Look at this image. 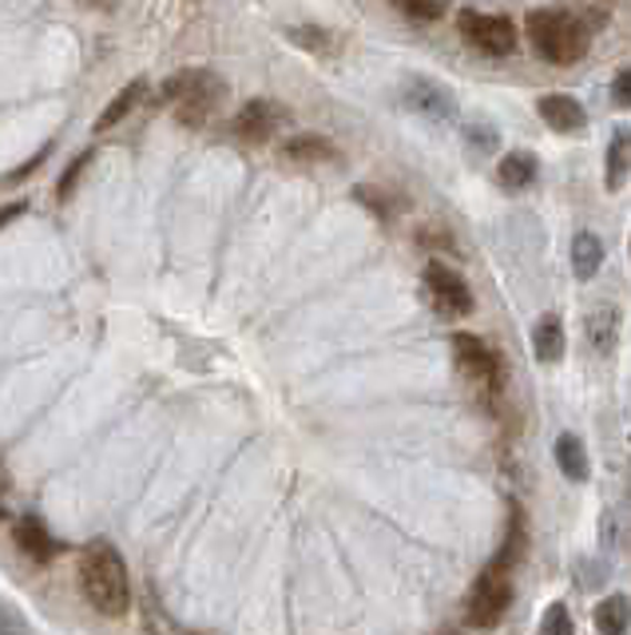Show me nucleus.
<instances>
[{
	"mask_svg": "<svg viewBox=\"0 0 631 635\" xmlns=\"http://www.w3.org/2000/svg\"><path fill=\"white\" fill-rule=\"evenodd\" d=\"M80 592L100 616L115 619L132 607V584H128V564L115 552L112 541H92L80 552Z\"/></svg>",
	"mask_w": 631,
	"mask_h": 635,
	"instance_id": "1",
	"label": "nucleus"
},
{
	"mask_svg": "<svg viewBox=\"0 0 631 635\" xmlns=\"http://www.w3.org/2000/svg\"><path fill=\"white\" fill-rule=\"evenodd\" d=\"M528 44L537 48V57H545L548 64H576L588 57L592 48V29L580 12L564 9H537L525 20Z\"/></svg>",
	"mask_w": 631,
	"mask_h": 635,
	"instance_id": "2",
	"label": "nucleus"
},
{
	"mask_svg": "<svg viewBox=\"0 0 631 635\" xmlns=\"http://www.w3.org/2000/svg\"><path fill=\"white\" fill-rule=\"evenodd\" d=\"M226 95V84L207 72V68H195V72H183V76H171L167 84L160 88V100L151 104H171L175 107V120L183 127H207L211 115L218 112Z\"/></svg>",
	"mask_w": 631,
	"mask_h": 635,
	"instance_id": "3",
	"label": "nucleus"
},
{
	"mask_svg": "<svg viewBox=\"0 0 631 635\" xmlns=\"http://www.w3.org/2000/svg\"><path fill=\"white\" fill-rule=\"evenodd\" d=\"M512 604V569L505 560L492 556L489 569H481V576L472 580L469 600H465V619L469 627H497L505 619Z\"/></svg>",
	"mask_w": 631,
	"mask_h": 635,
	"instance_id": "4",
	"label": "nucleus"
},
{
	"mask_svg": "<svg viewBox=\"0 0 631 635\" xmlns=\"http://www.w3.org/2000/svg\"><path fill=\"white\" fill-rule=\"evenodd\" d=\"M457 29H461L465 44L485 52V57H509V52H517V24L509 17L465 9L457 17Z\"/></svg>",
	"mask_w": 631,
	"mask_h": 635,
	"instance_id": "5",
	"label": "nucleus"
},
{
	"mask_svg": "<svg viewBox=\"0 0 631 635\" xmlns=\"http://www.w3.org/2000/svg\"><path fill=\"white\" fill-rule=\"evenodd\" d=\"M425 290H429V303L445 314V318H469L472 314V290L452 266L445 263H425Z\"/></svg>",
	"mask_w": 631,
	"mask_h": 635,
	"instance_id": "6",
	"label": "nucleus"
},
{
	"mask_svg": "<svg viewBox=\"0 0 631 635\" xmlns=\"http://www.w3.org/2000/svg\"><path fill=\"white\" fill-rule=\"evenodd\" d=\"M452 354H457V366H461L465 378H472L489 393H500L505 370H500V358L492 354L489 341H481L477 334H452Z\"/></svg>",
	"mask_w": 631,
	"mask_h": 635,
	"instance_id": "7",
	"label": "nucleus"
},
{
	"mask_svg": "<svg viewBox=\"0 0 631 635\" xmlns=\"http://www.w3.org/2000/svg\"><path fill=\"white\" fill-rule=\"evenodd\" d=\"M286 124H291V112H286L283 104H274V100H251V104L231 120V132L243 143H266L274 132H283Z\"/></svg>",
	"mask_w": 631,
	"mask_h": 635,
	"instance_id": "8",
	"label": "nucleus"
},
{
	"mask_svg": "<svg viewBox=\"0 0 631 635\" xmlns=\"http://www.w3.org/2000/svg\"><path fill=\"white\" fill-rule=\"evenodd\" d=\"M537 115L560 135H584L588 132L584 104H580L576 95H568V92H545L537 100Z\"/></svg>",
	"mask_w": 631,
	"mask_h": 635,
	"instance_id": "9",
	"label": "nucleus"
},
{
	"mask_svg": "<svg viewBox=\"0 0 631 635\" xmlns=\"http://www.w3.org/2000/svg\"><path fill=\"white\" fill-rule=\"evenodd\" d=\"M406 104L414 107V112L434 115V120H449V115L457 112V100H452L449 88L434 84V80H425V76L406 80Z\"/></svg>",
	"mask_w": 631,
	"mask_h": 635,
	"instance_id": "10",
	"label": "nucleus"
},
{
	"mask_svg": "<svg viewBox=\"0 0 631 635\" xmlns=\"http://www.w3.org/2000/svg\"><path fill=\"white\" fill-rule=\"evenodd\" d=\"M631 180V127L620 124L608 140V155H603V187L620 191Z\"/></svg>",
	"mask_w": 631,
	"mask_h": 635,
	"instance_id": "11",
	"label": "nucleus"
},
{
	"mask_svg": "<svg viewBox=\"0 0 631 635\" xmlns=\"http://www.w3.org/2000/svg\"><path fill=\"white\" fill-rule=\"evenodd\" d=\"M17 549L29 560H37V564H52L60 552V541L37 521V516H24V521H17Z\"/></svg>",
	"mask_w": 631,
	"mask_h": 635,
	"instance_id": "12",
	"label": "nucleus"
},
{
	"mask_svg": "<svg viewBox=\"0 0 631 635\" xmlns=\"http://www.w3.org/2000/svg\"><path fill=\"white\" fill-rule=\"evenodd\" d=\"M338 155L342 152L326 135H314V132H302L283 143V160L291 163H326V160H338Z\"/></svg>",
	"mask_w": 631,
	"mask_h": 635,
	"instance_id": "13",
	"label": "nucleus"
},
{
	"mask_svg": "<svg viewBox=\"0 0 631 635\" xmlns=\"http://www.w3.org/2000/svg\"><path fill=\"white\" fill-rule=\"evenodd\" d=\"M557 465H560V473H564L568 481H576V484H584L588 477H592L584 441H580V437H572V433L557 437Z\"/></svg>",
	"mask_w": 631,
	"mask_h": 635,
	"instance_id": "14",
	"label": "nucleus"
},
{
	"mask_svg": "<svg viewBox=\"0 0 631 635\" xmlns=\"http://www.w3.org/2000/svg\"><path fill=\"white\" fill-rule=\"evenodd\" d=\"M532 354H537V361L564 358V326H560L557 314H545V318L532 326Z\"/></svg>",
	"mask_w": 631,
	"mask_h": 635,
	"instance_id": "15",
	"label": "nucleus"
},
{
	"mask_svg": "<svg viewBox=\"0 0 631 635\" xmlns=\"http://www.w3.org/2000/svg\"><path fill=\"white\" fill-rule=\"evenodd\" d=\"M537 171H540V163L532 152H509L497 163V180L505 183V187L520 191V187H532V183H537Z\"/></svg>",
	"mask_w": 631,
	"mask_h": 635,
	"instance_id": "16",
	"label": "nucleus"
},
{
	"mask_svg": "<svg viewBox=\"0 0 631 635\" xmlns=\"http://www.w3.org/2000/svg\"><path fill=\"white\" fill-rule=\"evenodd\" d=\"M143 95H147V80H132V84H128V88H120V92L112 95V104L104 107V115H100V124H95V132H112V127L120 124L123 115H128L135 104H140Z\"/></svg>",
	"mask_w": 631,
	"mask_h": 635,
	"instance_id": "17",
	"label": "nucleus"
},
{
	"mask_svg": "<svg viewBox=\"0 0 631 635\" xmlns=\"http://www.w3.org/2000/svg\"><path fill=\"white\" fill-rule=\"evenodd\" d=\"M596 632L603 635H623L631 627V600L628 596H608L596 604Z\"/></svg>",
	"mask_w": 631,
	"mask_h": 635,
	"instance_id": "18",
	"label": "nucleus"
},
{
	"mask_svg": "<svg viewBox=\"0 0 631 635\" xmlns=\"http://www.w3.org/2000/svg\"><path fill=\"white\" fill-rule=\"evenodd\" d=\"M603 263V247L600 238L588 235V231H580V235L572 238V270L580 283H588V278H596V270H600Z\"/></svg>",
	"mask_w": 631,
	"mask_h": 635,
	"instance_id": "19",
	"label": "nucleus"
},
{
	"mask_svg": "<svg viewBox=\"0 0 631 635\" xmlns=\"http://www.w3.org/2000/svg\"><path fill=\"white\" fill-rule=\"evenodd\" d=\"M615 322H620V314L615 310H596L592 322H588V330H592V346L600 354H612L615 346Z\"/></svg>",
	"mask_w": 631,
	"mask_h": 635,
	"instance_id": "20",
	"label": "nucleus"
},
{
	"mask_svg": "<svg viewBox=\"0 0 631 635\" xmlns=\"http://www.w3.org/2000/svg\"><path fill=\"white\" fill-rule=\"evenodd\" d=\"M394 4L406 12L409 20H421V24L445 17V0H394Z\"/></svg>",
	"mask_w": 631,
	"mask_h": 635,
	"instance_id": "21",
	"label": "nucleus"
},
{
	"mask_svg": "<svg viewBox=\"0 0 631 635\" xmlns=\"http://www.w3.org/2000/svg\"><path fill=\"white\" fill-rule=\"evenodd\" d=\"M88 163H92V152H80L72 163H68V171L60 175V183H57V199H60V203L72 199V191H75V183H80V175H84Z\"/></svg>",
	"mask_w": 631,
	"mask_h": 635,
	"instance_id": "22",
	"label": "nucleus"
},
{
	"mask_svg": "<svg viewBox=\"0 0 631 635\" xmlns=\"http://www.w3.org/2000/svg\"><path fill=\"white\" fill-rule=\"evenodd\" d=\"M540 632L545 635H572V616H568L564 604H552L540 619Z\"/></svg>",
	"mask_w": 631,
	"mask_h": 635,
	"instance_id": "23",
	"label": "nucleus"
},
{
	"mask_svg": "<svg viewBox=\"0 0 631 635\" xmlns=\"http://www.w3.org/2000/svg\"><path fill=\"white\" fill-rule=\"evenodd\" d=\"M286 37H291L294 44L311 48V52H330V48H334L330 32H322V29H291Z\"/></svg>",
	"mask_w": 631,
	"mask_h": 635,
	"instance_id": "24",
	"label": "nucleus"
},
{
	"mask_svg": "<svg viewBox=\"0 0 631 635\" xmlns=\"http://www.w3.org/2000/svg\"><path fill=\"white\" fill-rule=\"evenodd\" d=\"M377 195H381V191H374V187H354V199L366 203V207L374 211L377 218H389V215H394V203H389V199H377Z\"/></svg>",
	"mask_w": 631,
	"mask_h": 635,
	"instance_id": "25",
	"label": "nucleus"
},
{
	"mask_svg": "<svg viewBox=\"0 0 631 635\" xmlns=\"http://www.w3.org/2000/svg\"><path fill=\"white\" fill-rule=\"evenodd\" d=\"M612 100H615L620 107H631V68L615 72V80H612Z\"/></svg>",
	"mask_w": 631,
	"mask_h": 635,
	"instance_id": "26",
	"label": "nucleus"
},
{
	"mask_svg": "<svg viewBox=\"0 0 631 635\" xmlns=\"http://www.w3.org/2000/svg\"><path fill=\"white\" fill-rule=\"evenodd\" d=\"M469 143H472V152H477V147L492 152V147H497V135H492L489 127H469Z\"/></svg>",
	"mask_w": 631,
	"mask_h": 635,
	"instance_id": "27",
	"label": "nucleus"
},
{
	"mask_svg": "<svg viewBox=\"0 0 631 635\" xmlns=\"http://www.w3.org/2000/svg\"><path fill=\"white\" fill-rule=\"evenodd\" d=\"M24 211H29L24 203H9V207H0V227H4V223H12V218H20Z\"/></svg>",
	"mask_w": 631,
	"mask_h": 635,
	"instance_id": "28",
	"label": "nucleus"
},
{
	"mask_svg": "<svg viewBox=\"0 0 631 635\" xmlns=\"http://www.w3.org/2000/svg\"><path fill=\"white\" fill-rule=\"evenodd\" d=\"M0 516H4V512H0Z\"/></svg>",
	"mask_w": 631,
	"mask_h": 635,
	"instance_id": "29",
	"label": "nucleus"
}]
</instances>
